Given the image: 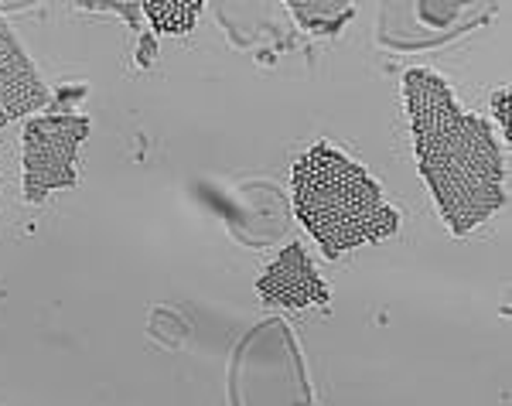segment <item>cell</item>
Returning a JSON list of instances; mask_svg holds the SVG:
<instances>
[{"mask_svg": "<svg viewBox=\"0 0 512 406\" xmlns=\"http://www.w3.org/2000/svg\"><path fill=\"white\" fill-rule=\"evenodd\" d=\"M89 137L86 116H35L24 127V198L45 202L52 192L76 188V151Z\"/></svg>", "mask_w": 512, "mask_h": 406, "instance_id": "cell-3", "label": "cell"}, {"mask_svg": "<svg viewBox=\"0 0 512 406\" xmlns=\"http://www.w3.org/2000/svg\"><path fill=\"white\" fill-rule=\"evenodd\" d=\"M403 103L420 178L454 236H468L506 205V161L482 116L458 106L437 72L410 69Z\"/></svg>", "mask_w": 512, "mask_h": 406, "instance_id": "cell-1", "label": "cell"}, {"mask_svg": "<svg viewBox=\"0 0 512 406\" xmlns=\"http://www.w3.org/2000/svg\"><path fill=\"white\" fill-rule=\"evenodd\" d=\"M140 11L161 35H188L195 28L198 14L205 11L202 0H144Z\"/></svg>", "mask_w": 512, "mask_h": 406, "instance_id": "cell-6", "label": "cell"}, {"mask_svg": "<svg viewBox=\"0 0 512 406\" xmlns=\"http://www.w3.org/2000/svg\"><path fill=\"white\" fill-rule=\"evenodd\" d=\"M291 188L297 219L328 260L355 246L383 243L400 226L373 174L328 144H315L294 164Z\"/></svg>", "mask_w": 512, "mask_h": 406, "instance_id": "cell-2", "label": "cell"}, {"mask_svg": "<svg viewBox=\"0 0 512 406\" xmlns=\"http://www.w3.org/2000/svg\"><path fill=\"white\" fill-rule=\"evenodd\" d=\"M492 106H495V116H499V130H502V137H512L509 134V89H499V93L492 96Z\"/></svg>", "mask_w": 512, "mask_h": 406, "instance_id": "cell-7", "label": "cell"}, {"mask_svg": "<svg viewBox=\"0 0 512 406\" xmlns=\"http://www.w3.org/2000/svg\"><path fill=\"white\" fill-rule=\"evenodd\" d=\"M7 127V120H4V116H0V130H4Z\"/></svg>", "mask_w": 512, "mask_h": 406, "instance_id": "cell-8", "label": "cell"}, {"mask_svg": "<svg viewBox=\"0 0 512 406\" xmlns=\"http://www.w3.org/2000/svg\"><path fill=\"white\" fill-rule=\"evenodd\" d=\"M256 294H260L263 304H280V308L291 311H301L308 304H318V308L328 311V304H332V290L318 277L315 263L304 253L301 243H291L277 253L267 273L256 280Z\"/></svg>", "mask_w": 512, "mask_h": 406, "instance_id": "cell-4", "label": "cell"}, {"mask_svg": "<svg viewBox=\"0 0 512 406\" xmlns=\"http://www.w3.org/2000/svg\"><path fill=\"white\" fill-rule=\"evenodd\" d=\"M48 103H52V96H48L45 82L38 79L28 52L7 28V21H0V116L11 123Z\"/></svg>", "mask_w": 512, "mask_h": 406, "instance_id": "cell-5", "label": "cell"}]
</instances>
